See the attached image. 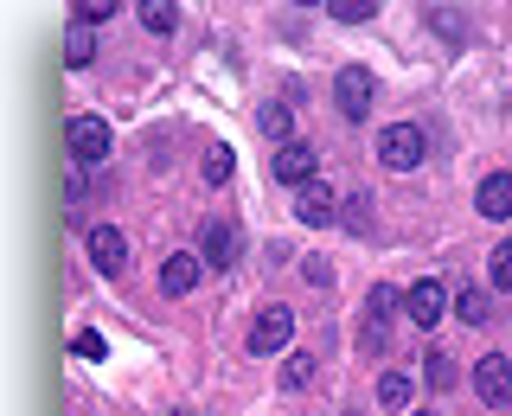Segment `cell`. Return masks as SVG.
<instances>
[{
    "label": "cell",
    "instance_id": "cell-26",
    "mask_svg": "<svg viewBox=\"0 0 512 416\" xmlns=\"http://www.w3.org/2000/svg\"><path fill=\"white\" fill-rule=\"evenodd\" d=\"M71 352H77V359H103V333H77Z\"/></svg>",
    "mask_w": 512,
    "mask_h": 416
},
{
    "label": "cell",
    "instance_id": "cell-21",
    "mask_svg": "<svg viewBox=\"0 0 512 416\" xmlns=\"http://www.w3.org/2000/svg\"><path fill=\"white\" fill-rule=\"evenodd\" d=\"M423 365H429V372H423L429 391H455V359H448V352H429Z\"/></svg>",
    "mask_w": 512,
    "mask_h": 416
},
{
    "label": "cell",
    "instance_id": "cell-24",
    "mask_svg": "<svg viewBox=\"0 0 512 416\" xmlns=\"http://www.w3.org/2000/svg\"><path fill=\"white\" fill-rule=\"evenodd\" d=\"M109 13H116V0H77V26H90V32L103 26Z\"/></svg>",
    "mask_w": 512,
    "mask_h": 416
},
{
    "label": "cell",
    "instance_id": "cell-19",
    "mask_svg": "<svg viewBox=\"0 0 512 416\" xmlns=\"http://www.w3.org/2000/svg\"><path fill=\"white\" fill-rule=\"evenodd\" d=\"M378 404H384V410H404V404H410V378H404V372H384V378H378Z\"/></svg>",
    "mask_w": 512,
    "mask_h": 416
},
{
    "label": "cell",
    "instance_id": "cell-11",
    "mask_svg": "<svg viewBox=\"0 0 512 416\" xmlns=\"http://www.w3.org/2000/svg\"><path fill=\"white\" fill-rule=\"evenodd\" d=\"M295 218H301V224H333V218H340L333 186H327V180H308V186L295 192Z\"/></svg>",
    "mask_w": 512,
    "mask_h": 416
},
{
    "label": "cell",
    "instance_id": "cell-10",
    "mask_svg": "<svg viewBox=\"0 0 512 416\" xmlns=\"http://www.w3.org/2000/svg\"><path fill=\"white\" fill-rule=\"evenodd\" d=\"M90 263H96V276H109V282L128 269V237L116 231V224H96L90 231Z\"/></svg>",
    "mask_w": 512,
    "mask_h": 416
},
{
    "label": "cell",
    "instance_id": "cell-6",
    "mask_svg": "<svg viewBox=\"0 0 512 416\" xmlns=\"http://www.w3.org/2000/svg\"><path fill=\"white\" fill-rule=\"evenodd\" d=\"M288 340H295V308L269 301V308L256 314V327H250V352H256V359H269V352H282Z\"/></svg>",
    "mask_w": 512,
    "mask_h": 416
},
{
    "label": "cell",
    "instance_id": "cell-13",
    "mask_svg": "<svg viewBox=\"0 0 512 416\" xmlns=\"http://www.w3.org/2000/svg\"><path fill=\"white\" fill-rule=\"evenodd\" d=\"M474 212L493 218V224L512 218V173H487V180L474 186Z\"/></svg>",
    "mask_w": 512,
    "mask_h": 416
},
{
    "label": "cell",
    "instance_id": "cell-9",
    "mask_svg": "<svg viewBox=\"0 0 512 416\" xmlns=\"http://www.w3.org/2000/svg\"><path fill=\"white\" fill-rule=\"evenodd\" d=\"M404 314H410V327H436V320L448 314V288L436 276H423V282H410V295H404Z\"/></svg>",
    "mask_w": 512,
    "mask_h": 416
},
{
    "label": "cell",
    "instance_id": "cell-22",
    "mask_svg": "<svg viewBox=\"0 0 512 416\" xmlns=\"http://www.w3.org/2000/svg\"><path fill=\"white\" fill-rule=\"evenodd\" d=\"M365 212H372V199H365V192H352V199H340V224H346L352 237H359L365 224H372V218H365Z\"/></svg>",
    "mask_w": 512,
    "mask_h": 416
},
{
    "label": "cell",
    "instance_id": "cell-3",
    "mask_svg": "<svg viewBox=\"0 0 512 416\" xmlns=\"http://www.w3.org/2000/svg\"><path fill=\"white\" fill-rule=\"evenodd\" d=\"M423 154H429V135H423L416 122H391V128L378 135V160H384L391 173H416V167H423Z\"/></svg>",
    "mask_w": 512,
    "mask_h": 416
},
{
    "label": "cell",
    "instance_id": "cell-8",
    "mask_svg": "<svg viewBox=\"0 0 512 416\" xmlns=\"http://www.w3.org/2000/svg\"><path fill=\"white\" fill-rule=\"evenodd\" d=\"M269 173H276V180L282 186H308V180H320V154L308 148V141H282V148H276V160H269Z\"/></svg>",
    "mask_w": 512,
    "mask_h": 416
},
{
    "label": "cell",
    "instance_id": "cell-20",
    "mask_svg": "<svg viewBox=\"0 0 512 416\" xmlns=\"http://www.w3.org/2000/svg\"><path fill=\"white\" fill-rule=\"evenodd\" d=\"M308 384H314V359H308V352H295V359L282 365V391H308Z\"/></svg>",
    "mask_w": 512,
    "mask_h": 416
},
{
    "label": "cell",
    "instance_id": "cell-7",
    "mask_svg": "<svg viewBox=\"0 0 512 416\" xmlns=\"http://www.w3.org/2000/svg\"><path fill=\"white\" fill-rule=\"evenodd\" d=\"M474 397L493 410L512 404V359L506 352H487V359H474Z\"/></svg>",
    "mask_w": 512,
    "mask_h": 416
},
{
    "label": "cell",
    "instance_id": "cell-5",
    "mask_svg": "<svg viewBox=\"0 0 512 416\" xmlns=\"http://www.w3.org/2000/svg\"><path fill=\"white\" fill-rule=\"evenodd\" d=\"M237 250H244V231H237L231 218H205L199 224V263L205 269H231Z\"/></svg>",
    "mask_w": 512,
    "mask_h": 416
},
{
    "label": "cell",
    "instance_id": "cell-12",
    "mask_svg": "<svg viewBox=\"0 0 512 416\" xmlns=\"http://www.w3.org/2000/svg\"><path fill=\"white\" fill-rule=\"evenodd\" d=\"M199 276H205L199 250H173L167 263H160V288H167V295H192V288H199Z\"/></svg>",
    "mask_w": 512,
    "mask_h": 416
},
{
    "label": "cell",
    "instance_id": "cell-2",
    "mask_svg": "<svg viewBox=\"0 0 512 416\" xmlns=\"http://www.w3.org/2000/svg\"><path fill=\"white\" fill-rule=\"evenodd\" d=\"M64 148H71L77 173H96L109 160V122L103 116H71V122H64Z\"/></svg>",
    "mask_w": 512,
    "mask_h": 416
},
{
    "label": "cell",
    "instance_id": "cell-16",
    "mask_svg": "<svg viewBox=\"0 0 512 416\" xmlns=\"http://www.w3.org/2000/svg\"><path fill=\"white\" fill-rule=\"evenodd\" d=\"M141 26H148L154 39H167V32L180 26V7H173V0H141Z\"/></svg>",
    "mask_w": 512,
    "mask_h": 416
},
{
    "label": "cell",
    "instance_id": "cell-27",
    "mask_svg": "<svg viewBox=\"0 0 512 416\" xmlns=\"http://www.w3.org/2000/svg\"><path fill=\"white\" fill-rule=\"evenodd\" d=\"M423 416H429V410H423Z\"/></svg>",
    "mask_w": 512,
    "mask_h": 416
},
{
    "label": "cell",
    "instance_id": "cell-23",
    "mask_svg": "<svg viewBox=\"0 0 512 416\" xmlns=\"http://www.w3.org/2000/svg\"><path fill=\"white\" fill-rule=\"evenodd\" d=\"M224 180H231V148L218 141V148L205 154V186H224Z\"/></svg>",
    "mask_w": 512,
    "mask_h": 416
},
{
    "label": "cell",
    "instance_id": "cell-25",
    "mask_svg": "<svg viewBox=\"0 0 512 416\" xmlns=\"http://www.w3.org/2000/svg\"><path fill=\"white\" fill-rule=\"evenodd\" d=\"M493 288H512V237L493 250Z\"/></svg>",
    "mask_w": 512,
    "mask_h": 416
},
{
    "label": "cell",
    "instance_id": "cell-1",
    "mask_svg": "<svg viewBox=\"0 0 512 416\" xmlns=\"http://www.w3.org/2000/svg\"><path fill=\"white\" fill-rule=\"evenodd\" d=\"M397 308H404V295H397L391 282H378L372 295H365V327H359V352H365V359H384V352H391V320H397Z\"/></svg>",
    "mask_w": 512,
    "mask_h": 416
},
{
    "label": "cell",
    "instance_id": "cell-4",
    "mask_svg": "<svg viewBox=\"0 0 512 416\" xmlns=\"http://www.w3.org/2000/svg\"><path fill=\"white\" fill-rule=\"evenodd\" d=\"M372 96H378V84H372V71H365V64H340V71H333V103H340V116L365 122Z\"/></svg>",
    "mask_w": 512,
    "mask_h": 416
},
{
    "label": "cell",
    "instance_id": "cell-15",
    "mask_svg": "<svg viewBox=\"0 0 512 416\" xmlns=\"http://www.w3.org/2000/svg\"><path fill=\"white\" fill-rule=\"evenodd\" d=\"M90 58H96V32L71 20V32H64V64H71V71H84Z\"/></svg>",
    "mask_w": 512,
    "mask_h": 416
},
{
    "label": "cell",
    "instance_id": "cell-14",
    "mask_svg": "<svg viewBox=\"0 0 512 416\" xmlns=\"http://www.w3.org/2000/svg\"><path fill=\"white\" fill-rule=\"evenodd\" d=\"M256 128H263V135L282 148V141H295V109H288L282 96H276V103H263V109H256Z\"/></svg>",
    "mask_w": 512,
    "mask_h": 416
},
{
    "label": "cell",
    "instance_id": "cell-18",
    "mask_svg": "<svg viewBox=\"0 0 512 416\" xmlns=\"http://www.w3.org/2000/svg\"><path fill=\"white\" fill-rule=\"evenodd\" d=\"M327 13L340 26H365V20H378V0H327Z\"/></svg>",
    "mask_w": 512,
    "mask_h": 416
},
{
    "label": "cell",
    "instance_id": "cell-17",
    "mask_svg": "<svg viewBox=\"0 0 512 416\" xmlns=\"http://www.w3.org/2000/svg\"><path fill=\"white\" fill-rule=\"evenodd\" d=\"M455 314L468 320V327H487V320H493V301H487V288H461V295H455Z\"/></svg>",
    "mask_w": 512,
    "mask_h": 416
}]
</instances>
